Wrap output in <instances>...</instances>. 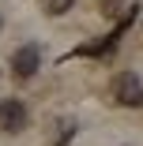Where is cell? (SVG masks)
<instances>
[{"mask_svg": "<svg viewBox=\"0 0 143 146\" xmlns=\"http://www.w3.org/2000/svg\"><path fill=\"white\" fill-rule=\"evenodd\" d=\"M113 98H117L121 105H128V109H139L143 105V82H139V75L136 71H121L117 79H113Z\"/></svg>", "mask_w": 143, "mask_h": 146, "instance_id": "cell-1", "label": "cell"}, {"mask_svg": "<svg viewBox=\"0 0 143 146\" xmlns=\"http://www.w3.org/2000/svg\"><path fill=\"white\" fill-rule=\"evenodd\" d=\"M26 124H30V112H26V105L19 98H8V101H0V131H8V135H19Z\"/></svg>", "mask_w": 143, "mask_h": 146, "instance_id": "cell-2", "label": "cell"}, {"mask_svg": "<svg viewBox=\"0 0 143 146\" xmlns=\"http://www.w3.org/2000/svg\"><path fill=\"white\" fill-rule=\"evenodd\" d=\"M11 68H15V75H19V79H30V75L42 68V49H38V45H23V49H15Z\"/></svg>", "mask_w": 143, "mask_h": 146, "instance_id": "cell-3", "label": "cell"}, {"mask_svg": "<svg viewBox=\"0 0 143 146\" xmlns=\"http://www.w3.org/2000/svg\"><path fill=\"white\" fill-rule=\"evenodd\" d=\"M72 135H75V120H68V116H64V120L53 124V146H64Z\"/></svg>", "mask_w": 143, "mask_h": 146, "instance_id": "cell-4", "label": "cell"}, {"mask_svg": "<svg viewBox=\"0 0 143 146\" xmlns=\"http://www.w3.org/2000/svg\"><path fill=\"white\" fill-rule=\"evenodd\" d=\"M72 4H75V0H42V8L49 15H64V11H72Z\"/></svg>", "mask_w": 143, "mask_h": 146, "instance_id": "cell-5", "label": "cell"}, {"mask_svg": "<svg viewBox=\"0 0 143 146\" xmlns=\"http://www.w3.org/2000/svg\"><path fill=\"white\" fill-rule=\"evenodd\" d=\"M121 8H124V0H102V11L105 15H117Z\"/></svg>", "mask_w": 143, "mask_h": 146, "instance_id": "cell-6", "label": "cell"}, {"mask_svg": "<svg viewBox=\"0 0 143 146\" xmlns=\"http://www.w3.org/2000/svg\"><path fill=\"white\" fill-rule=\"evenodd\" d=\"M0 30H4V19H0Z\"/></svg>", "mask_w": 143, "mask_h": 146, "instance_id": "cell-7", "label": "cell"}]
</instances>
